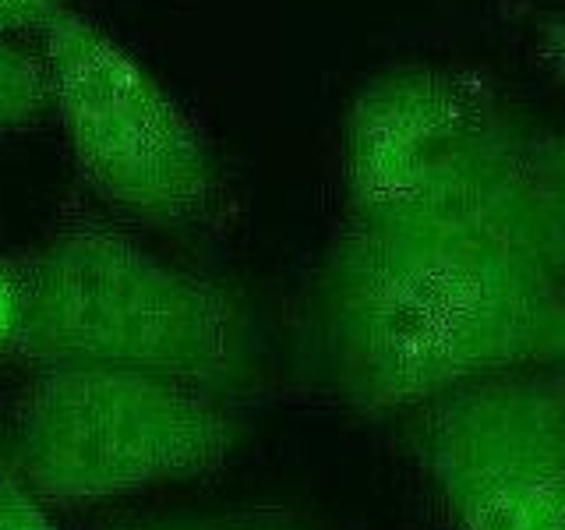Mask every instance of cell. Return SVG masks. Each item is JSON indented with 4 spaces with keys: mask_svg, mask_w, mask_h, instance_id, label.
Listing matches in <instances>:
<instances>
[{
    "mask_svg": "<svg viewBox=\"0 0 565 530\" xmlns=\"http://www.w3.org/2000/svg\"><path fill=\"white\" fill-rule=\"evenodd\" d=\"M562 290L526 138L463 199L347 216L311 297L315 361L350 411H417L456 385L544 368Z\"/></svg>",
    "mask_w": 565,
    "mask_h": 530,
    "instance_id": "cell-1",
    "label": "cell"
},
{
    "mask_svg": "<svg viewBox=\"0 0 565 530\" xmlns=\"http://www.w3.org/2000/svg\"><path fill=\"white\" fill-rule=\"evenodd\" d=\"M11 279L8 347L32 368H114L216 389L244 353L234 300L110 230H64Z\"/></svg>",
    "mask_w": 565,
    "mask_h": 530,
    "instance_id": "cell-2",
    "label": "cell"
},
{
    "mask_svg": "<svg viewBox=\"0 0 565 530\" xmlns=\"http://www.w3.org/2000/svg\"><path fill=\"white\" fill-rule=\"evenodd\" d=\"M230 449L234 417L212 385L114 368H32L4 432V467L40 502L202 477Z\"/></svg>",
    "mask_w": 565,
    "mask_h": 530,
    "instance_id": "cell-3",
    "label": "cell"
},
{
    "mask_svg": "<svg viewBox=\"0 0 565 530\" xmlns=\"http://www.w3.org/2000/svg\"><path fill=\"white\" fill-rule=\"evenodd\" d=\"M40 35L50 110L88 188L159 230L209 220L223 202V173L170 88L82 14L57 11Z\"/></svg>",
    "mask_w": 565,
    "mask_h": 530,
    "instance_id": "cell-4",
    "label": "cell"
},
{
    "mask_svg": "<svg viewBox=\"0 0 565 530\" xmlns=\"http://www.w3.org/2000/svg\"><path fill=\"white\" fill-rule=\"evenodd\" d=\"M414 453L452 530H565V385L526 368L414 411Z\"/></svg>",
    "mask_w": 565,
    "mask_h": 530,
    "instance_id": "cell-5",
    "label": "cell"
},
{
    "mask_svg": "<svg viewBox=\"0 0 565 530\" xmlns=\"http://www.w3.org/2000/svg\"><path fill=\"white\" fill-rule=\"evenodd\" d=\"M523 131L473 78L446 67H396L364 82L343 124L347 216L431 209L502 177Z\"/></svg>",
    "mask_w": 565,
    "mask_h": 530,
    "instance_id": "cell-6",
    "label": "cell"
},
{
    "mask_svg": "<svg viewBox=\"0 0 565 530\" xmlns=\"http://www.w3.org/2000/svg\"><path fill=\"white\" fill-rule=\"evenodd\" d=\"M50 110L43 57L0 35V135L22 131Z\"/></svg>",
    "mask_w": 565,
    "mask_h": 530,
    "instance_id": "cell-7",
    "label": "cell"
},
{
    "mask_svg": "<svg viewBox=\"0 0 565 530\" xmlns=\"http://www.w3.org/2000/svg\"><path fill=\"white\" fill-rule=\"evenodd\" d=\"M530 184L547 247L565 279V135H530Z\"/></svg>",
    "mask_w": 565,
    "mask_h": 530,
    "instance_id": "cell-8",
    "label": "cell"
},
{
    "mask_svg": "<svg viewBox=\"0 0 565 530\" xmlns=\"http://www.w3.org/2000/svg\"><path fill=\"white\" fill-rule=\"evenodd\" d=\"M0 530H57L43 502L0 464Z\"/></svg>",
    "mask_w": 565,
    "mask_h": 530,
    "instance_id": "cell-9",
    "label": "cell"
},
{
    "mask_svg": "<svg viewBox=\"0 0 565 530\" xmlns=\"http://www.w3.org/2000/svg\"><path fill=\"white\" fill-rule=\"evenodd\" d=\"M152 530H311V527L300 523L287 509H237V512H223V517L170 523Z\"/></svg>",
    "mask_w": 565,
    "mask_h": 530,
    "instance_id": "cell-10",
    "label": "cell"
},
{
    "mask_svg": "<svg viewBox=\"0 0 565 530\" xmlns=\"http://www.w3.org/2000/svg\"><path fill=\"white\" fill-rule=\"evenodd\" d=\"M57 11H64V0H0V35L43 29Z\"/></svg>",
    "mask_w": 565,
    "mask_h": 530,
    "instance_id": "cell-11",
    "label": "cell"
},
{
    "mask_svg": "<svg viewBox=\"0 0 565 530\" xmlns=\"http://www.w3.org/2000/svg\"><path fill=\"white\" fill-rule=\"evenodd\" d=\"M541 371H552V375L565 385V290H562V308H558V322L552 336V350H547V361Z\"/></svg>",
    "mask_w": 565,
    "mask_h": 530,
    "instance_id": "cell-12",
    "label": "cell"
},
{
    "mask_svg": "<svg viewBox=\"0 0 565 530\" xmlns=\"http://www.w3.org/2000/svg\"><path fill=\"white\" fill-rule=\"evenodd\" d=\"M14 326V279L8 269H0V347L11 340Z\"/></svg>",
    "mask_w": 565,
    "mask_h": 530,
    "instance_id": "cell-13",
    "label": "cell"
},
{
    "mask_svg": "<svg viewBox=\"0 0 565 530\" xmlns=\"http://www.w3.org/2000/svg\"><path fill=\"white\" fill-rule=\"evenodd\" d=\"M552 57L562 64V75H565V35H562V40H558V46L552 50Z\"/></svg>",
    "mask_w": 565,
    "mask_h": 530,
    "instance_id": "cell-14",
    "label": "cell"
}]
</instances>
